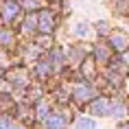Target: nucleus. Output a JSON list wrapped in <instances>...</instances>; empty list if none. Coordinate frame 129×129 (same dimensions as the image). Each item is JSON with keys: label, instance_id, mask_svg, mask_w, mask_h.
Returning a JSON list of instances; mask_svg holds the SVG:
<instances>
[{"label": "nucleus", "instance_id": "5", "mask_svg": "<svg viewBox=\"0 0 129 129\" xmlns=\"http://www.w3.org/2000/svg\"><path fill=\"white\" fill-rule=\"evenodd\" d=\"M50 24H53L50 15H48V13H42V28H44V31H48V28H50Z\"/></svg>", "mask_w": 129, "mask_h": 129}, {"label": "nucleus", "instance_id": "1", "mask_svg": "<svg viewBox=\"0 0 129 129\" xmlns=\"http://www.w3.org/2000/svg\"><path fill=\"white\" fill-rule=\"evenodd\" d=\"M77 129H94V120H90V118H79V120H77Z\"/></svg>", "mask_w": 129, "mask_h": 129}, {"label": "nucleus", "instance_id": "11", "mask_svg": "<svg viewBox=\"0 0 129 129\" xmlns=\"http://www.w3.org/2000/svg\"><path fill=\"white\" fill-rule=\"evenodd\" d=\"M0 40H2V42H9V40H11V35H9V33H0Z\"/></svg>", "mask_w": 129, "mask_h": 129}, {"label": "nucleus", "instance_id": "12", "mask_svg": "<svg viewBox=\"0 0 129 129\" xmlns=\"http://www.w3.org/2000/svg\"><path fill=\"white\" fill-rule=\"evenodd\" d=\"M122 129H129V125H125V127H122Z\"/></svg>", "mask_w": 129, "mask_h": 129}, {"label": "nucleus", "instance_id": "4", "mask_svg": "<svg viewBox=\"0 0 129 129\" xmlns=\"http://www.w3.org/2000/svg\"><path fill=\"white\" fill-rule=\"evenodd\" d=\"M94 112H99V114H109V109H107V103L105 101H99L94 105Z\"/></svg>", "mask_w": 129, "mask_h": 129}, {"label": "nucleus", "instance_id": "3", "mask_svg": "<svg viewBox=\"0 0 129 129\" xmlns=\"http://www.w3.org/2000/svg\"><path fill=\"white\" fill-rule=\"evenodd\" d=\"M75 33L83 37V35H88V33H90V26H88V24H83V22H79V24H77V28H75Z\"/></svg>", "mask_w": 129, "mask_h": 129}, {"label": "nucleus", "instance_id": "10", "mask_svg": "<svg viewBox=\"0 0 129 129\" xmlns=\"http://www.w3.org/2000/svg\"><path fill=\"white\" fill-rule=\"evenodd\" d=\"M0 129H11V120H7V118H0Z\"/></svg>", "mask_w": 129, "mask_h": 129}, {"label": "nucleus", "instance_id": "8", "mask_svg": "<svg viewBox=\"0 0 129 129\" xmlns=\"http://www.w3.org/2000/svg\"><path fill=\"white\" fill-rule=\"evenodd\" d=\"M77 94H79V99H90V94H92V92H90L88 88H79V92H77Z\"/></svg>", "mask_w": 129, "mask_h": 129}, {"label": "nucleus", "instance_id": "6", "mask_svg": "<svg viewBox=\"0 0 129 129\" xmlns=\"http://www.w3.org/2000/svg\"><path fill=\"white\" fill-rule=\"evenodd\" d=\"M13 13H18V5H7V11H5V15H7V18H11Z\"/></svg>", "mask_w": 129, "mask_h": 129}, {"label": "nucleus", "instance_id": "9", "mask_svg": "<svg viewBox=\"0 0 129 129\" xmlns=\"http://www.w3.org/2000/svg\"><path fill=\"white\" fill-rule=\"evenodd\" d=\"M109 114L114 116V118H118V116H122V105H116V107L112 109V112H109Z\"/></svg>", "mask_w": 129, "mask_h": 129}, {"label": "nucleus", "instance_id": "2", "mask_svg": "<svg viewBox=\"0 0 129 129\" xmlns=\"http://www.w3.org/2000/svg\"><path fill=\"white\" fill-rule=\"evenodd\" d=\"M61 127H63V118H61V116L48 120V129H61Z\"/></svg>", "mask_w": 129, "mask_h": 129}, {"label": "nucleus", "instance_id": "7", "mask_svg": "<svg viewBox=\"0 0 129 129\" xmlns=\"http://www.w3.org/2000/svg\"><path fill=\"white\" fill-rule=\"evenodd\" d=\"M112 42H114V46H116V48H122V46H125V37H120V35H116Z\"/></svg>", "mask_w": 129, "mask_h": 129}]
</instances>
